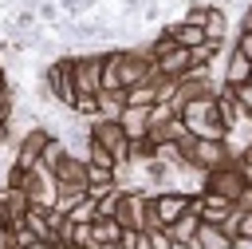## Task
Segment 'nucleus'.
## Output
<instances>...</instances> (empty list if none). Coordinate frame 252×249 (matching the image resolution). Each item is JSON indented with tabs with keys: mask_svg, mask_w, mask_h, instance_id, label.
I'll return each instance as SVG.
<instances>
[{
	"mask_svg": "<svg viewBox=\"0 0 252 249\" xmlns=\"http://www.w3.org/2000/svg\"><path fill=\"white\" fill-rule=\"evenodd\" d=\"M43 83L51 87V95H55V103H59L63 111H71V107H75L79 91H75V71H71V55H59V59H51V63H47V71H43Z\"/></svg>",
	"mask_w": 252,
	"mask_h": 249,
	"instance_id": "nucleus-1",
	"label": "nucleus"
},
{
	"mask_svg": "<svg viewBox=\"0 0 252 249\" xmlns=\"http://www.w3.org/2000/svg\"><path fill=\"white\" fill-rule=\"evenodd\" d=\"M236 158V150H232V142H224V138H193L189 142V162L201 170V174H209V170H217V166H224V162H232Z\"/></svg>",
	"mask_w": 252,
	"mask_h": 249,
	"instance_id": "nucleus-2",
	"label": "nucleus"
},
{
	"mask_svg": "<svg viewBox=\"0 0 252 249\" xmlns=\"http://www.w3.org/2000/svg\"><path fill=\"white\" fill-rule=\"evenodd\" d=\"M71 71H75V91L79 95H98L102 91V51L71 55Z\"/></svg>",
	"mask_w": 252,
	"mask_h": 249,
	"instance_id": "nucleus-3",
	"label": "nucleus"
},
{
	"mask_svg": "<svg viewBox=\"0 0 252 249\" xmlns=\"http://www.w3.org/2000/svg\"><path fill=\"white\" fill-rule=\"evenodd\" d=\"M205 190H217V194H224L228 202H236V198L248 190V178H244V170H240L236 158H232V162H224V166H217V170L205 174Z\"/></svg>",
	"mask_w": 252,
	"mask_h": 249,
	"instance_id": "nucleus-4",
	"label": "nucleus"
},
{
	"mask_svg": "<svg viewBox=\"0 0 252 249\" xmlns=\"http://www.w3.org/2000/svg\"><path fill=\"white\" fill-rule=\"evenodd\" d=\"M51 134H55V130H47L43 123H39V126H28L24 138L16 142V158H12V162H16L20 170H35V166H39V154H43V142H47Z\"/></svg>",
	"mask_w": 252,
	"mask_h": 249,
	"instance_id": "nucleus-5",
	"label": "nucleus"
},
{
	"mask_svg": "<svg viewBox=\"0 0 252 249\" xmlns=\"http://www.w3.org/2000/svg\"><path fill=\"white\" fill-rule=\"evenodd\" d=\"M24 194H28V202H35V206H55V174H51L47 166L28 170V178H24Z\"/></svg>",
	"mask_w": 252,
	"mask_h": 249,
	"instance_id": "nucleus-6",
	"label": "nucleus"
},
{
	"mask_svg": "<svg viewBox=\"0 0 252 249\" xmlns=\"http://www.w3.org/2000/svg\"><path fill=\"white\" fill-rule=\"evenodd\" d=\"M232 206L236 202H228L224 194H217V190H201V194H193V209L201 213V221H224L228 213H232Z\"/></svg>",
	"mask_w": 252,
	"mask_h": 249,
	"instance_id": "nucleus-7",
	"label": "nucleus"
},
{
	"mask_svg": "<svg viewBox=\"0 0 252 249\" xmlns=\"http://www.w3.org/2000/svg\"><path fill=\"white\" fill-rule=\"evenodd\" d=\"M154 67H158L161 75H169V79H181V75L193 67V55H189V47H181V43H177V47H169L165 55H158V59H154Z\"/></svg>",
	"mask_w": 252,
	"mask_h": 249,
	"instance_id": "nucleus-8",
	"label": "nucleus"
},
{
	"mask_svg": "<svg viewBox=\"0 0 252 249\" xmlns=\"http://www.w3.org/2000/svg\"><path fill=\"white\" fill-rule=\"evenodd\" d=\"M248 75H252V59L248 55H240L236 47L224 55V63H220V83H228V87H240V83H248Z\"/></svg>",
	"mask_w": 252,
	"mask_h": 249,
	"instance_id": "nucleus-9",
	"label": "nucleus"
},
{
	"mask_svg": "<svg viewBox=\"0 0 252 249\" xmlns=\"http://www.w3.org/2000/svg\"><path fill=\"white\" fill-rule=\"evenodd\" d=\"M118 123H122L126 138H130V142H138V138H146V134H150V107H126Z\"/></svg>",
	"mask_w": 252,
	"mask_h": 249,
	"instance_id": "nucleus-10",
	"label": "nucleus"
},
{
	"mask_svg": "<svg viewBox=\"0 0 252 249\" xmlns=\"http://www.w3.org/2000/svg\"><path fill=\"white\" fill-rule=\"evenodd\" d=\"M114 186H118L114 170H106V166H91V162H87V194H91L94 202H98V198H106Z\"/></svg>",
	"mask_w": 252,
	"mask_h": 249,
	"instance_id": "nucleus-11",
	"label": "nucleus"
},
{
	"mask_svg": "<svg viewBox=\"0 0 252 249\" xmlns=\"http://www.w3.org/2000/svg\"><path fill=\"white\" fill-rule=\"evenodd\" d=\"M165 229H169V237H173L177 245H185V241H193V237H197V229H201V213L193 209V198H189V209H185L173 225H165Z\"/></svg>",
	"mask_w": 252,
	"mask_h": 249,
	"instance_id": "nucleus-12",
	"label": "nucleus"
},
{
	"mask_svg": "<svg viewBox=\"0 0 252 249\" xmlns=\"http://www.w3.org/2000/svg\"><path fill=\"white\" fill-rule=\"evenodd\" d=\"M197 241H201L205 249H236V237H232V233H224L217 221H201Z\"/></svg>",
	"mask_w": 252,
	"mask_h": 249,
	"instance_id": "nucleus-13",
	"label": "nucleus"
},
{
	"mask_svg": "<svg viewBox=\"0 0 252 249\" xmlns=\"http://www.w3.org/2000/svg\"><path fill=\"white\" fill-rule=\"evenodd\" d=\"M165 28H169V36H173L181 47H189V51H193V47H201V43L209 40V36H205V28H197V24H185V20H173V24H165Z\"/></svg>",
	"mask_w": 252,
	"mask_h": 249,
	"instance_id": "nucleus-14",
	"label": "nucleus"
},
{
	"mask_svg": "<svg viewBox=\"0 0 252 249\" xmlns=\"http://www.w3.org/2000/svg\"><path fill=\"white\" fill-rule=\"evenodd\" d=\"M67 154H71V146H67V138H63V134H51V138L43 142V154H39V166H47V170L55 174V170L63 166V158H67Z\"/></svg>",
	"mask_w": 252,
	"mask_h": 249,
	"instance_id": "nucleus-15",
	"label": "nucleus"
},
{
	"mask_svg": "<svg viewBox=\"0 0 252 249\" xmlns=\"http://www.w3.org/2000/svg\"><path fill=\"white\" fill-rule=\"evenodd\" d=\"M205 36L213 40V43H220L224 47V40H228V12L224 8H209V20H205Z\"/></svg>",
	"mask_w": 252,
	"mask_h": 249,
	"instance_id": "nucleus-16",
	"label": "nucleus"
},
{
	"mask_svg": "<svg viewBox=\"0 0 252 249\" xmlns=\"http://www.w3.org/2000/svg\"><path fill=\"white\" fill-rule=\"evenodd\" d=\"M126 111V91H98V115L94 119H122Z\"/></svg>",
	"mask_w": 252,
	"mask_h": 249,
	"instance_id": "nucleus-17",
	"label": "nucleus"
},
{
	"mask_svg": "<svg viewBox=\"0 0 252 249\" xmlns=\"http://www.w3.org/2000/svg\"><path fill=\"white\" fill-rule=\"evenodd\" d=\"M154 103H158V87H154V79L126 87V107H154Z\"/></svg>",
	"mask_w": 252,
	"mask_h": 249,
	"instance_id": "nucleus-18",
	"label": "nucleus"
},
{
	"mask_svg": "<svg viewBox=\"0 0 252 249\" xmlns=\"http://www.w3.org/2000/svg\"><path fill=\"white\" fill-rule=\"evenodd\" d=\"M154 158L169 162L173 170H185V166H189V154H185L181 142H158V146H154Z\"/></svg>",
	"mask_w": 252,
	"mask_h": 249,
	"instance_id": "nucleus-19",
	"label": "nucleus"
},
{
	"mask_svg": "<svg viewBox=\"0 0 252 249\" xmlns=\"http://www.w3.org/2000/svg\"><path fill=\"white\" fill-rule=\"evenodd\" d=\"M118 237H122L118 217H94V241L98 245H118Z\"/></svg>",
	"mask_w": 252,
	"mask_h": 249,
	"instance_id": "nucleus-20",
	"label": "nucleus"
},
{
	"mask_svg": "<svg viewBox=\"0 0 252 249\" xmlns=\"http://www.w3.org/2000/svg\"><path fill=\"white\" fill-rule=\"evenodd\" d=\"M87 162L91 166H106V170H118V158L98 142V138H91V146H87Z\"/></svg>",
	"mask_w": 252,
	"mask_h": 249,
	"instance_id": "nucleus-21",
	"label": "nucleus"
},
{
	"mask_svg": "<svg viewBox=\"0 0 252 249\" xmlns=\"http://www.w3.org/2000/svg\"><path fill=\"white\" fill-rule=\"evenodd\" d=\"M67 217H71L75 225H91V221L98 217V202H94V198L87 194V198H83V202H79V206H75V209H71Z\"/></svg>",
	"mask_w": 252,
	"mask_h": 249,
	"instance_id": "nucleus-22",
	"label": "nucleus"
},
{
	"mask_svg": "<svg viewBox=\"0 0 252 249\" xmlns=\"http://www.w3.org/2000/svg\"><path fill=\"white\" fill-rule=\"evenodd\" d=\"M122 198H126V190H122V186H114L106 198H98V217H114V213H118V206H122Z\"/></svg>",
	"mask_w": 252,
	"mask_h": 249,
	"instance_id": "nucleus-23",
	"label": "nucleus"
},
{
	"mask_svg": "<svg viewBox=\"0 0 252 249\" xmlns=\"http://www.w3.org/2000/svg\"><path fill=\"white\" fill-rule=\"evenodd\" d=\"M59 12H63V8H59V0H39V4H35L39 24H59V20H63Z\"/></svg>",
	"mask_w": 252,
	"mask_h": 249,
	"instance_id": "nucleus-24",
	"label": "nucleus"
},
{
	"mask_svg": "<svg viewBox=\"0 0 252 249\" xmlns=\"http://www.w3.org/2000/svg\"><path fill=\"white\" fill-rule=\"evenodd\" d=\"M240 209V206H236ZM236 245H252V209H240V221H236Z\"/></svg>",
	"mask_w": 252,
	"mask_h": 249,
	"instance_id": "nucleus-25",
	"label": "nucleus"
},
{
	"mask_svg": "<svg viewBox=\"0 0 252 249\" xmlns=\"http://www.w3.org/2000/svg\"><path fill=\"white\" fill-rule=\"evenodd\" d=\"M232 47H236L240 55H248V59H252V28H248V24H240V28H236V40H232Z\"/></svg>",
	"mask_w": 252,
	"mask_h": 249,
	"instance_id": "nucleus-26",
	"label": "nucleus"
},
{
	"mask_svg": "<svg viewBox=\"0 0 252 249\" xmlns=\"http://www.w3.org/2000/svg\"><path fill=\"white\" fill-rule=\"evenodd\" d=\"M232 99H236V107H240L244 115H252V83H240V87H232Z\"/></svg>",
	"mask_w": 252,
	"mask_h": 249,
	"instance_id": "nucleus-27",
	"label": "nucleus"
},
{
	"mask_svg": "<svg viewBox=\"0 0 252 249\" xmlns=\"http://www.w3.org/2000/svg\"><path fill=\"white\" fill-rule=\"evenodd\" d=\"M35 51H39V55H47V59H59V51H63V43H55V40H47V36H43V40L35 43Z\"/></svg>",
	"mask_w": 252,
	"mask_h": 249,
	"instance_id": "nucleus-28",
	"label": "nucleus"
},
{
	"mask_svg": "<svg viewBox=\"0 0 252 249\" xmlns=\"http://www.w3.org/2000/svg\"><path fill=\"white\" fill-rule=\"evenodd\" d=\"M0 249H16V233H12V225H0Z\"/></svg>",
	"mask_w": 252,
	"mask_h": 249,
	"instance_id": "nucleus-29",
	"label": "nucleus"
},
{
	"mask_svg": "<svg viewBox=\"0 0 252 249\" xmlns=\"http://www.w3.org/2000/svg\"><path fill=\"white\" fill-rule=\"evenodd\" d=\"M4 87H12V79H8V67H4V59H0V91Z\"/></svg>",
	"mask_w": 252,
	"mask_h": 249,
	"instance_id": "nucleus-30",
	"label": "nucleus"
},
{
	"mask_svg": "<svg viewBox=\"0 0 252 249\" xmlns=\"http://www.w3.org/2000/svg\"><path fill=\"white\" fill-rule=\"evenodd\" d=\"M118 4H122V8H126V12H138V8H142V4H146V0H118Z\"/></svg>",
	"mask_w": 252,
	"mask_h": 249,
	"instance_id": "nucleus-31",
	"label": "nucleus"
},
{
	"mask_svg": "<svg viewBox=\"0 0 252 249\" xmlns=\"http://www.w3.org/2000/svg\"><path fill=\"white\" fill-rule=\"evenodd\" d=\"M209 4H217V8H228V4H236V0H209Z\"/></svg>",
	"mask_w": 252,
	"mask_h": 249,
	"instance_id": "nucleus-32",
	"label": "nucleus"
},
{
	"mask_svg": "<svg viewBox=\"0 0 252 249\" xmlns=\"http://www.w3.org/2000/svg\"><path fill=\"white\" fill-rule=\"evenodd\" d=\"M63 249H83V245H63Z\"/></svg>",
	"mask_w": 252,
	"mask_h": 249,
	"instance_id": "nucleus-33",
	"label": "nucleus"
},
{
	"mask_svg": "<svg viewBox=\"0 0 252 249\" xmlns=\"http://www.w3.org/2000/svg\"><path fill=\"white\" fill-rule=\"evenodd\" d=\"M102 249H118V245H102Z\"/></svg>",
	"mask_w": 252,
	"mask_h": 249,
	"instance_id": "nucleus-34",
	"label": "nucleus"
},
{
	"mask_svg": "<svg viewBox=\"0 0 252 249\" xmlns=\"http://www.w3.org/2000/svg\"><path fill=\"white\" fill-rule=\"evenodd\" d=\"M248 83H252V75H248Z\"/></svg>",
	"mask_w": 252,
	"mask_h": 249,
	"instance_id": "nucleus-35",
	"label": "nucleus"
}]
</instances>
